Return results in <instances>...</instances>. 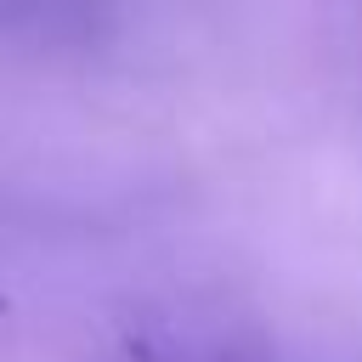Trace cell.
I'll use <instances>...</instances> for the list:
<instances>
[]
</instances>
